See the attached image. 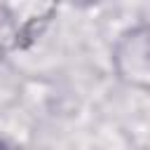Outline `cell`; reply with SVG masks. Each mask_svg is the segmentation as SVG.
<instances>
[{"label":"cell","mask_w":150,"mask_h":150,"mask_svg":"<svg viewBox=\"0 0 150 150\" xmlns=\"http://www.w3.org/2000/svg\"><path fill=\"white\" fill-rule=\"evenodd\" d=\"M115 63L124 80L150 87V26L131 28L115 49Z\"/></svg>","instance_id":"obj_1"},{"label":"cell","mask_w":150,"mask_h":150,"mask_svg":"<svg viewBox=\"0 0 150 150\" xmlns=\"http://www.w3.org/2000/svg\"><path fill=\"white\" fill-rule=\"evenodd\" d=\"M23 35H28V33H23L14 23V19L7 14V9L0 7V52H7V49L19 47V40Z\"/></svg>","instance_id":"obj_2"},{"label":"cell","mask_w":150,"mask_h":150,"mask_svg":"<svg viewBox=\"0 0 150 150\" xmlns=\"http://www.w3.org/2000/svg\"><path fill=\"white\" fill-rule=\"evenodd\" d=\"M0 150H9V148H7V143H5L2 138H0Z\"/></svg>","instance_id":"obj_3"}]
</instances>
